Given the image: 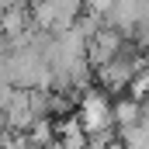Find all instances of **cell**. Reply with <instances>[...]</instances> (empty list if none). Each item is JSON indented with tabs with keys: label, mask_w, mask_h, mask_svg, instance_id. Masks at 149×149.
Instances as JSON below:
<instances>
[{
	"label": "cell",
	"mask_w": 149,
	"mask_h": 149,
	"mask_svg": "<svg viewBox=\"0 0 149 149\" xmlns=\"http://www.w3.org/2000/svg\"><path fill=\"white\" fill-rule=\"evenodd\" d=\"M80 125H83V132L87 135H94V139H101L104 135V128L111 125V101L101 94V90H90V94H83V101H80Z\"/></svg>",
	"instance_id": "cell-1"
},
{
	"label": "cell",
	"mask_w": 149,
	"mask_h": 149,
	"mask_svg": "<svg viewBox=\"0 0 149 149\" xmlns=\"http://www.w3.org/2000/svg\"><path fill=\"white\" fill-rule=\"evenodd\" d=\"M121 49H125V38H121V31H114L111 24H104L97 35L87 42V59H90L94 66H104V63H111Z\"/></svg>",
	"instance_id": "cell-2"
},
{
	"label": "cell",
	"mask_w": 149,
	"mask_h": 149,
	"mask_svg": "<svg viewBox=\"0 0 149 149\" xmlns=\"http://www.w3.org/2000/svg\"><path fill=\"white\" fill-rule=\"evenodd\" d=\"M111 118H114V125H121V128H135L142 121V104L135 97H125V101H118L111 108Z\"/></svg>",
	"instance_id": "cell-3"
}]
</instances>
